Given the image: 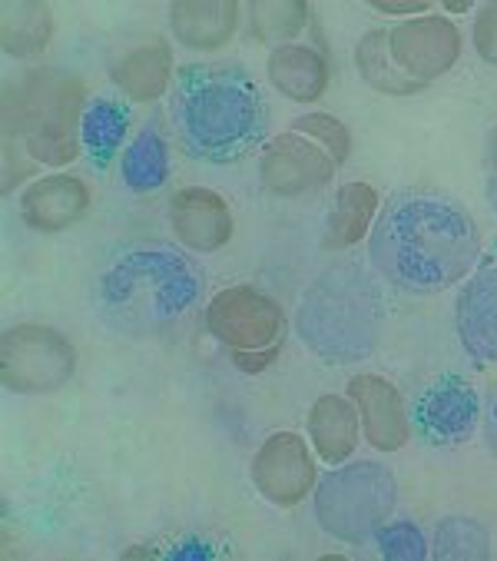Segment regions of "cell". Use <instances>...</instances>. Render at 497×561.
<instances>
[{"mask_svg": "<svg viewBox=\"0 0 497 561\" xmlns=\"http://www.w3.org/2000/svg\"><path fill=\"white\" fill-rule=\"evenodd\" d=\"M368 260L385 283L412 296L444 293L471 276L481 260L474 216L435 193L392 196L368 233Z\"/></svg>", "mask_w": 497, "mask_h": 561, "instance_id": "obj_1", "label": "cell"}, {"mask_svg": "<svg viewBox=\"0 0 497 561\" xmlns=\"http://www.w3.org/2000/svg\"><path fill=\"white\" fill-rule=\"evenodd\" d=\"M170 121L186 157L229 167L269 134V103L239 64H186L170 87Z\"/></svg>", "mask_w": 497, "mask_h": 561, "instance_id": "obj_2", "label": "cell"}, {"mask_svg": "<svg viewBox=\"0 0 497 561\" xmlns=\"http://www.w3.org/2000/svg\"><path fill=\"white\" fill-rule=\"evenodd\" d=\"M203 293L189 256L170 243H134L116 250L96 273L90 302L113 332L147 340L183 319Z\"/></svg>", "mask_w": 497, "mask_h": 561, "instance_id": "obj_3", "label": "cell"}, {"mask_svg": "<svg viewBox=\"0 0 497 561\" xmlns=\"http://www.w3.org/2000/svg\"><path fill=\"white\" fill-rule=\"evenodd\" d=\"M385 329V293L358 263H335L315 276L296 309V332L325 363H361Z\"/></svg>", "mask_w": 497, "mask_h": 561, "instance_id": "obj_4", "label": "cell"}, {"mask_svg": "<svg viewBox=\"0 0 497 561\" xmlns=\"http://www.w3.org/2000/svg\"><path fill=\"white\" fill-rule=\"evenodd\" d=\"M398 482L382 462H351L328 472L315 489V518L325 535L361 545L392 518Z\"/></svg>", "mask_w": 497, "mask_h": 561, "instance_id": "obj_5", "label": "cell"}, {"mask_svg": "<svg viewBox=\"0 0 497 561\" xmlns=\"http://www.w3.org/2000/svg\"><path fill=\"white\" fill-rule=\"evenodd\" d=\"M206 325L242 373L269 369L286 343L282 306L256 286L219 289L206 306Z\"/></svg>", "mask_w": 497, "mask_h": 561, "instance_id": "obj_6", "label": "cell"}, {"mask_svg": "<svg viewBox=\"0 0 497 561\" xmlns=\"http://www.w3.org/2000/svg\"><path fill=\"white\" fill-rule=\"evenodd\" d=\"M77 373V350L67 335L50 325L24 322L4 332L0 376L11 392H57Z\"/></svg>", "mask_w": 497, "mask_h": 561, "instance_id": "obj_7", "label": "cell"}, {"mask_svg": "<svg viewBox=\"0 0 497 561\" xmlns=\"http://www.w3.org/2000/svg\"><path fill=\"white\" fill-rule=\"evenodd\" d=\"M477 419L481 396L458 373H444L428 382L412 405V428L431 448H451L467 442L477 428Z\"/></svg>", "mask_w": 497, "mask_h": 561, "instance_id": "obj_8", "label": "cell"}, {"mask_svg": "<svg viewBox=\"0 0 497 561\" xmlns=\"http://www.w3.org/2000/svg\"><path fill=\"white\" fill-rule=\"evenodd\" d=\"M253 482L273 505H299L315 485V462L302 435L276 432L253 459Z\"/></svg>", "mask_w": 497, "mask_h": 561, "instance_id": "obj_9", "label": "cell"}, {"mask_svg": "<svg viewBox=\"0 0 497 561\" xmlns=\"http://www.w3.org/2000/svg\"><path fill=\"white\" fill-rule=\"evenodd\" d=\"M389 50L405 77L428 83L458 64L461 34L448 18H418L389 34Z\"/></svg>", "mask_w": 497, "mask_h": 561, "instance_id": "obj_10", "label": "cell"}, {"mask_svg": "<svg viewBox=\"0 0 497 561\" xmlns=\"http://www.w3.org/2000/svg\"><path fill=\"white\" fill-rule=\"evenodd\" d=\"M335 167L338 163L332 160V153L299 130L276 137L263 153V180L279 196H299L325 186Z\"/></svg>", "mask_w": 497, "mask_h": 561, "instance_id": "obj_11", "label": "cell"}, {"mask_svg": "<svg viewBox=\"0 0 497 561\" xmlns=\"http://www.w3.org/2000/svg\"><path fill=\"white\" fill-rule=\"evenodd\" d=\"M454 329L477 366H497V260L484 263L458 293Z\"/></svg>", "mask_w": 497, "mask_h": 561, "instance_id": "obj_12", "label": "cell"}, {"mask_svg": "<svg viewBox=\"0 0 497 561\" xmlns=\"http://www.w3.org/2000/svg\"><path fill=\"white\" fill-rule=\"evenodd\" d=\"M170 227L183 247L216 253L232 240V213L219 193L206 186H183L170 196Z\"/></svg>", "mask_w": 497, "mask_h": 561, "instance_id": "obj_13", "label": "cell"}, {"mask_svg": "<svg viewBox=\"0 0 497 561\" xmlns=\"http://www.w3.org/2000/svg\"><path fill=\"white\" fill-rule=\"evenodd\" d=\"M348 399L355 402L361 425H365V438L382 448V453H398V448L408 442V415L402 405L398 389L375 376V373H361L348 382Z\"/></svg>", "mask_w": 497, "mask_h": 561, "instance_id": "obj_14", "label": "cell"}, {"mask_svg": "<svg viewBox=\"0 0 497 561\" xmlns=\"http://www.w3.org/2000/svg\"><path fill=\"white\" fill-rule=\"evenodd\" d=\"M90 209V190L77 176H44L21 196V216L37 233H60Z\"/></svg>", "mask_w": 497, "mask_h": 561, "instance_id": "obj_15", "label": "cell"}, {"mask_svg": "<svg viewBox=\"0 0 497 561\" xmlns=\"http://www.w3.org/2000/svg\"><path fill=\"white\" fill-rule=\"evenodd\" d=\"M27 147L44 163H67L73 160L70 140V93H57L47 80V93H37L34 117L27 124Z\"/></svg>", "mask_w": 497, "mask_h": 561, "instance_id": "obj_16", "label": "cell"}, {"mask_svg": "<svg viewBox=\"0 0 497 561\" xmlns=\"http://www.w3.org/2000/svg\"><path fill=\"white\" fill-rule=\"evenodd\" d=\"M130 134V106L113 96H96L80 114V147L96 170H106Z\"/></svg>", "mask_w": 497, "mask_h": 561, "instance_id": "obj_17", "label": "cell"}, {"mask_svg": "<svg viewBox=\"0 0 497 561\" xmlns=\"http://www.w3.org/2000/svg\"><path fill=\"white\" fill-rule=\"evenodd\" d=\"M309 432L315 453L328 466H342L358 445V409L351 399L322 396L309 412Z\"/></svg>", "mask_w": 497, "mask_h": 561, "instance_id": "obj_18", "label": "cell"}, {"mask_svg": "<svg viewBox=\"0 0 497 561\" xmlns=\"http://www.w3.org/2000/svg\"><path fill=\"white\" fill-rule=\"evenodd\" d=\"M239 4L235 0H209V4H173L170 24L180 44L193 50H216L235 34Z\"/></svg>", "mask_w": 497, "mask_h": 561, "instance_id": "obj_19", "label": "cell"}, {"mask_svg": "<svg viewBox=\"0 0 497 561\" xmlns=\"http://www.w3.org/2000/svg\"><path fill=\"white\" fill-rule=\"evenodd\" d=\"M269 80L289 100L315 103L328 87V67L319 50L286 44V47H276L269 57Z\"/></svg>", "mask_w": 497, "mask_h": 561, "instance_id": "obj_20", "label": "cell"}, {"mask_svg": "<svg viewBox=\"0 0 497 561\" xmlns=\"http://www.w3.org/2000/svg\"><path fill=\"white\" fill-rule=\"evenodd\" d=\"M113 80L119 83V90H127V96L147 103L163 96L166 87H173V54L166 44L153 41L140 50H134L127 60H119L113 70Z\"/></svg>", "mask_w": 497, "mask_h": 561, "instance_id": "obj_21", "label": "cell"}, {"mask_svg": "<svg viewBox=\"0 0 497 561\" xmlns=\"http://www.w3.org/2000/svg\"><path fill=\"white\" fill-rule=\"evenodd\" d=\"M379 213V193L368 183H345L328 213V237L325 243L332 250H348L358 240H365V230L371 227V216Z\"/></svg>", "mask_w": 497, "mask_h": 561, "instance_id": "obj_22", "label": "cell"}, {"mask_svg": "<svg viewBox=\"0 0 497 561\" xmlns=\"http://www.w3.org/2000/svg\"><path fill=\"white\" fill-rule=\"evenodd\" d=\"M123 183H127V190L134 193H153L166 183L170 176V153H166V140L163 134L147 124L127 147V153H123Z\"/></svg>", "mask_w": 497, "mask_h": 561, "instance_id": "obj_23", "label": "cell"}, {"mask_svg": "<svg viewBox=\"0 0 497 561\" xmlns=\"http://www.w3.org/2000/svg\"><path fill=\"white\" fill-rule=\"evenodd\" d=\"M355 60H358V70L365 77V83H371L382 93H392V96H405V93H415L421 90L425 83L405 77L395 60H392V50H389V34L385 31H371L358 41L355 47Z\"/></svg>", "mask_w": 497, "mask_h": 561, "instance_id": "obj_24", "label": "cell"}, {"mask_svg": "<svg viewBox=\"0 0 497 561\" xmlns=\"http://www.w3.org/2000/svg\"><path fill=\"white\" fill-rule=\"evenodd\" d=\"M431 554L441 561H484L490 558L487 528L474 518H444L435 528Z\"/></svg>", "mask_w": 497, "mask_h": 561, "instance_id": "obj_25", "label": "cell"}, {"mask_svg": "<svg viewBox=\"0 0 497 561\" xmlns=\"http://www.w3.org/2000/svg\"><path fill=\"white\" fill-rule=\"evenodd\" d=\"M21 21L8 11L4 18V50L14 57H31L50 41V11L44 4H21Z\"/></svg>", "mask_w": 497, "mask_h": 561, "instance_id": "obj_26", "label": "cell"}, {"mask_svg": "<svg viewBox=\"0 0 497 561\" xmlns=\"http://www.w3.org/2000/svg\"><path fill=\"white\" fill-rule=\"evenodd\" d=\"M253 31L259 41L266 44H282L292 41L302 27H305V4H256L253 8Z\"/></svg>", "mask_w": 497, "mask_h": 561, "instance_id": "obj_27", "label": "cell"}, {"mask_svg": "<svg viewBox=\"0 0 497 561\" xmlns=\"http://www.w3.org/2000/svg\"><path fill=\"white\" fill-rule=\"evenodd\" d=\"M375 545L379 554L389 561H421L428 558V541L421 535V528L415 522H395V525H382L375 531Z\"/></svg>", "mask_w": 497, "mask_h": 561, "instance_id": "obj_28", "label": "cell"}, {"mask_svg": "<svg viewBox=\"0 0 497 561\" xmlns=\"http://www.w3.org/2000/svg\"><path fill=\"white\" fill-rule=\"evenodd\" d=\"M292 130H299V134L312 137L319 147H325V150L332 153L335 163H345V160H348L351 137H348V130H345L338 121H332V117H325V114H309V117H299V121L292 124Z\"/></svg>", "mask_w": 497, "mask_h": 561, "instance_id": "obj_29", "label": "cell"}, {"mask_svg": "<svg viewBox=\"0 0 497 561\" xmlns=\"http://www.w3.org/2000/svg\"><path fill=\"white\" fill-rule=\"evenodd\" d=\"M474 41L484 60L497 64V4H484L477 27H474Z\"/></svg>", "mask_w": 497, "mask_h": 561, "instance_id": "obj_30", "label": "cell"}, {"mask_svg": "<svg viewBox=\"0 0 497 561\" xmlns=\"http://www.w3.org/2000/svg\"><path fill=\"white\" fill-rule=\"evenodd\" d=\"M166 558H216V551L206 545V541H196V538H186V541H180V545H173L170 551H166Z\"/></svg>", "mask_w": 497, "mask_h": 561, "instance_id": "obj_31", "label": "cell"}, {"mask_svg": "<svg viewBox=\"0 0 497 561\" xmlns=\"http://www.w3.org/2000/svg\"><path fill=\"white\" fill-rule=\"evenodd\" d=\"M375 8L379 14H425L431 4L428 0H412V4H402V0H375Z\"/></svg>", "mask_w": 497, "mask_h": 561, "instance_id": "obj_32", "label": "cell"}, {"mask_svg": "<svg viewBox=\"0 0 497 561\" xmlns=\"http://www.w3.org/2000/svg\"><path fill=\"white\" fill-rule=\"evenodd\" d=\"M487 199L497 213V130H494V157H490V180H487Z\"/></svg>", "mask_w": 497, "mask_h": 561, "instance_id": "obj_33", "label": "cell"}, {"mask_svg": "<svg viewBox=\"0 0 497 561\" xmlns=\"http://www.w3.org/2000/svg\"><path fill=\"white\" fill-rule=\"evenodd\" d=\"M487 442L497 453V392H494V402H490V415H487Z\"/></svg>", "mask_w": 497, "mask_h": 561, "instance_id": "obj_34", "label": "cell"}, {"mask_svg": "<svg viewBox=\"0 0 497 561\" xmlns=\"http://www.w3.org/2000/svg\"><path fill=\"white\" fill-rule=\"evenodd\" d=\"M444 11H451V14H464V11H471V4H444Z\"/></svg>", "mask_w": 497, "mask_h": 561, "instance_id": "obj_35", "label": "cell"}]
</instances>
